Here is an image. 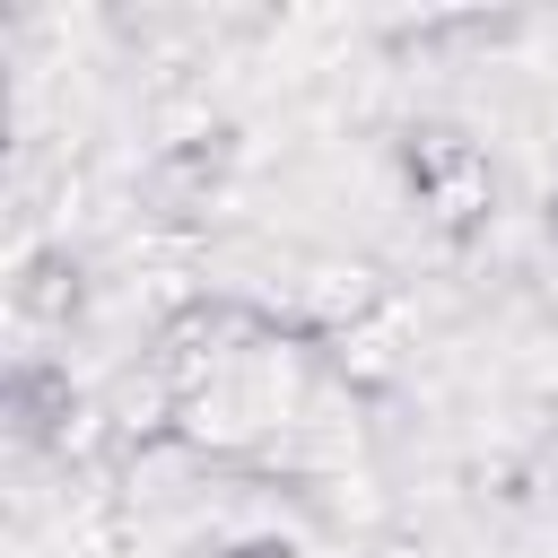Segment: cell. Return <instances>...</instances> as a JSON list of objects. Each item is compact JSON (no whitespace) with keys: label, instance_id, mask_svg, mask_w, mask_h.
I'll return each mask as SVG.
<instances>
[{"label":"cell","instance_id":"1","mask_svg":"<svg viewBox=\"0 0 558 558\" xmlns=\"http://www.w3.org/2000/svg\"><path fill=\"white\" fill-rule=\"evenodd\" d=\"M227 558H296L288 541H244V549H227Z\"/></svg>","mask_w":558,"mask_h":558},{"label":"cell","instance_id":"2","mask_svg":"<svg viewBox=\"0 0 558 558\" xmlns=\"http://www.w3.org/2000/svg\"><path fill=\"white\" fill-rule=\"evenodd\" d=\"M549 235H558V201H549Z\"/></svg>","mask_w":558,"mask_h":558}]
</instances>
